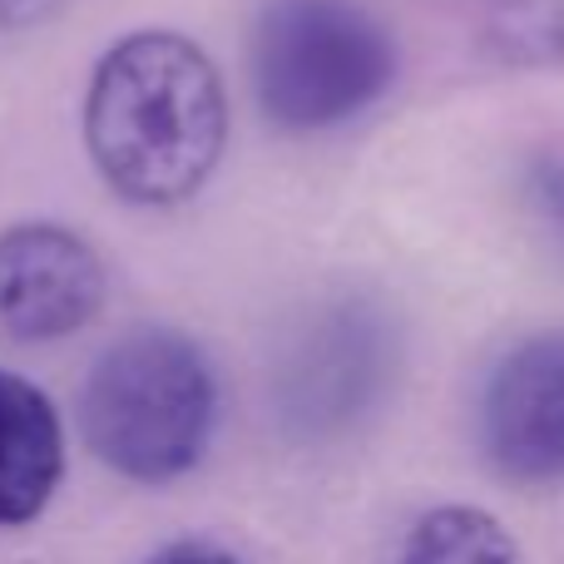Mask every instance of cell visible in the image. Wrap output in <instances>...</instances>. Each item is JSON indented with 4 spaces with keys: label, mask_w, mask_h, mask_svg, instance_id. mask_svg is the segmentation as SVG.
Listing matches in <instances>:
<instances>
[{
    "label": "cell",
    "mask_w": 564,
    "mask_h": 564,
    "mask_svg": "<svg viewBox=\"0 0 564 564\" xmlns=\"http://www.w3.org/2000/svg\"><path fill=\"white\" fill-rule=\"evenodd\" d=\"M228 144V95L214 59L178 30H134L99 55L85 89V149L124 204L194 198Z\"/></svg>",
    "instance_id": "cell-1"
},
{
    "label": "cell",
    "mask_w": 564,
    "mask_h": 564,
    "mask_svg": "<svg viewBox=\"0 0 564 564\" xmlns=\"http://www.w3.org/2000/svg\"><path fill=\"white\" fill-rule=\"evenodd\" d=\"M75 0H0V30H35Z\"/></svg>",
    "instance_id": "cell-11"
},
{
    "label": "cell",
    "mask_w": 564,
    "mask_h": 564,
    "mask_svg": "<svg viewBox=\"0 0 564 564\" xmlns=\"http://www.w3.org/2000/svg\"><path fill=\"white\" fill-rule=\"evenodd\" d=\"M65 480V426L35 381L0 367V530L45 516Z\"/></svg>",
    "instance_id": "cell-7"
},
{
    "label": "cell",
    "mask_w": 564,
    "mask_h": 564,
    "mask_svg": "<svg viewBox=\"0 0 564 564\" xmlns=\"http://www.w3.org/2000/svg\"><path fill=\"white\" fill-rule=\"evenodd\" d=\"M381 361H387V337L381 322L367 317V307H341L327 317L312 341L292 357L288 371V406L292 416H317L322 426L357 416L371 401V387L381 381Z\"/></svg>",
    "instance_id": "cell-6"
},
{
    "label": "cell",
    "mask_w": 564,
    "mask_h": 564,
    "mask_svg": "<svg viewBox=\"0 0 564 564\" xmlns=\"http://www.w3.org/2000/svg\"><path fill=\"white\" fill-rule=\"evenodd\" d=\"M149 564H243V560L228 555V550H218V545H204V540H188V545L159 550Z\"/></svg>",
    "instance_id": "cell-12"
},
{
    "label": "cell",
    "mask_w": 564,
    "mask_h": 564,
    "mask_svg": "<svg viewBox=\"0 0 564 564\" xmlns=\"http://www.w3.org/2000/svg\"><path fill=\"white\" fill-rule=\"evenodd\" d=\"M530 184H535V204L545 208V218L564 238V139L540 149V159L530 164Z\"/></svg>",
    "instance_id": "cell-10"
},
{
    "label": "cell",
    "mask_w": 564,
    "mask_h": 564,
    "mask_svg": "<svg viewBox=\"0 0 564 564\" xmlns=\"http://www.w3.org/2000/svg\"><path fill=\"white\" fill-rule=\"evenodd\" d=\"M105 258L65 224H15L0 234V332L59 341L105 307Z\"/></svg>",
    "instance_id": "cell-5"
},
{
    "label": "cell",
    "mask_w": 564,
    "mask_h": 564,
    "mask_svg": "<svg viewBox=\"0 0 564 564\" xmlns=\"http://www.w3.org/2000/svg\"><path fill=\"white\" fill-rule=\"evenodd\" d=\"M486 466L510 486L564 480V332L510 347L486 377L476 411Z\"/></svg>",
    "instance_id": "cell-4"
},
{
    "label": "cell",
    "mask_w": 564,
    "mask_h": 564,
    "mask_svg": "<svg viewBox=\"0 0 564 564\" xmlns=\"http://www.w3.org/2000/svg\"><path fill=\"white\" fill-rule=\"evenodd\" d=\"M218 421L214 367L194 337L139 327L105 347L79 391L85 446L134 486H169L204 460Z\"/></svg>",
    "instance_id": "cell-2"
},
{
    "label": "cell",
    "mask_w": 564,
    "mask_h": 564,
    "mask_svg": "<svg viewBox=\"0 0 564 564\" xmlns=\"http://www.w3.org/2000/svg\"><path fill=\"white\" fill-rule=\"evenodd\" d=\"M248 65L268 124L317 134L387 95L397 79V45L357 0H268L258 10Z\"/></svg>",
    "instance_id": "cell-3"
},
{
    "label": "cell",
    "mask_w": 564,
    "mask_h": 564,
    "mask_svg": "<svg viewBox=\"0 0 564 564\" xmlns=\"http://www.w3.org/2000/svg\"><path fill=\"white\" fill-rule=\"evenodd\" d=\"M480 45L506 69H564V0H486Z\"/></svg>",
    "instance_id": "cell-9"
},
{
    "label": "cell",
    "mask_w": 564,
    "mask_h": 564,
    "mask_svg": "<svg viewBox=\"0 0 564 564\" xmlns=\"http://www.w3.org/2000/svg\"><path fill=\"white\" fill-rule=\"evenodd\" d=\"M391 564H520V545L490 510L436 506L406 530Z\"/></svg>",
    "instance_id": "cell-8"
}]
</instances>
